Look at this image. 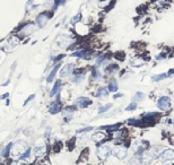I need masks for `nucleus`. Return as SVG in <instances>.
Segmentation results:
<instances>
[{"mask_svg":"<svg viewBox=\"0 0 174 165\" xmlns=\"http://www.w3.org/2000/svg\"><path fill=\"white\" fill-rule=\"evenodd\" d=\"M27 149L26 148V145L23 141H17V143L13 144V148H11V155L14 157H18V156H22V154Z\"/></svg>","mask_w":174,"mask_h":165,"instance_id":"f257e3e1","label":"nucleus"},{"mask_svg":"<svg viewBox=\"0 0 174 165\" xmlns=\"http://www.w3.org/2000/svg\"><path fill=\"white\" fill-rule=\"evenodd\" d=\"M157 160L162 163L165 162H172L174 161V150L172 149H165L163 152H161L157 156Z\"/></svg>","mask_w":174,"mask_h":165,"instance_id":"f03ea898","label":"nucleus"},{"mask_svg":"<svg viewBox=\"0 0 174 165\" xmlns=\"http://www.w3.org/2000/svg\"><path fill=\"white\" fill-rule=\"evenodd\" d=\"M157 108L161 111H167L171 108V100L167 96H163L157 101Z\"/></svg>","mask_w":174,"mask_h":165,"instance_id":"7ed1b4c3","label":"nucleus"},{"mask_svg":"<svg viewBox=\"0 0 174 165\" xmlns=\"http://www.w3.org/2000/svg\"><path fill=\"white\" fill-rule=\"evenodd\" d=\"M71 42H72V40L67 35H60L57 38V44L59 45V48H61V49H66L67 46L71 44Z\"/></svg>","mask_w":174,"mask_h":165,"instance_id":"20e7f679","label":"nucleus"},{"mask_svg":"<svg viewBox=\"0 0 174 165\" xmlns=\"http://www.w3.org/2000/svg\"><path fill=\"white\" fill-rule=\"evenodd\" d=\"M50 14L49 13H46V11H44V13H42V14H40V15L37 16L36 18V24L39 27H43L45 26L46 24H48L49 19H50Z\"/></svg>","mask_w":174,"mask_h":165,"instance_id":"39448f33","label":"nucleus"},{"mask_svg":"<svg viewBox=\"0 0 174 165\" xmlns=\"http://www.w3.org/2000/svg\"><path fill=\"white\" fill-rule=\"evenodd\" d=\"M111 154V147L109 146V145H103V146H101L98 149H97V155H98V157L102 158V160H105V158H108Z\"/></svg>","mask_w":174,"mask_h":165,"instance_id":"423d86ee","label":"nucleus"},{"mask_svg":"<svg viewBox=\"0 0 174 165\" xmlns=\"http://www.w3.org/2000/svg\"><path fill=\"white\" fill-rule=\"evenodd\" d=\"M113 154L115 155V157H118L119 160H124L127 157V154H128V149L126 147L122 146H117L114 147L113 149Z\"/></svg>","mask_w":174,"mask_h":165,"instance_id":"0eeeda50","label":"nucleus"},{"mask_svg":"<svg viewBox=\"0 0 174 165\" xmlns=\"http://www.w3.org/2000/svg\"><path fill=\"white\" fill-rule=\"evenodd\" d=\"M153 153L148 152V150H145L144 153H141L140 154V160H141V163L143 165H149L152 163L153 161Z\"/></svg>","mask_w":174,"mask_h":165,"instance_id":"6e6552de","label":"nucleus"},{"mask_svg":"<svg viewBox=\"0 0 174 165\" xmlns=\"http://www.w3.org/2000/svg\"><path fill=\"white\" fill-rule=\"evenodd\" d=\"M74 70V64H68L65 67H62V69L60 70V77H67L69 76Z\"/></svg>","mask_w":174,"mask_h":165,"instance_id":"1a4fd4ad","label":"nucleus"},{"mask_svg":"<svg viewBox=\"0 0 174 165\" xmlns=\"http://www.w3.org/2000/svg\"><path fill=\"white\" fill-rule=\"evenodd\" d=\"M76 103H77V106L79 109H85L91 104V100H88L87 97H78Z\"/></svg>","mask_w":174,"mask_h":165,"instance_id":"9d476101","label":"nucleus"},{"mask_svg":"<svg viewBox=\"0 0 174 165\" xmlns=\"http://www.w3.org/2000/svg\"><path fill=\"white\" fill-rule=\"evenodd\" d=\"M33 153L35 156H37V157L42 156V155L45 153V145L44 144H37L36 146L34 147Z\"/></svg>","mask_w":174,"mask_h":165,"instance_id":"9b49d317","label":"nucleus"},{"mask_svg":"<svg viewBox=\"0 0 174 165\" xmlns=\"http://www.w3.org/2000/svg\"><path fill=\"white\" fill-rule=\"evenodd\" d=\"M72 57H78V58H82V59H89V57H91V52L87 51V50H80V51L74 53Z\"/></svg>","mask_w":174,"mask_h":165,"instance_id":"f8f14e48","label":"nucleus"},{"mask_svg":"<svg viewBox=\"0 0 174 165\" xmlns=\"http://www.w3.org/2000/svg\"><path fill=\"white\" fill-rule=\"evenodd\" d=\"M60 103L59 102H53L51 103L50 105V109H49V112L51 113V114H57L58 112H60Z\"/></svg>","mask_w":174,"mask_h":165,"instance_id":"ddd939ff","label":"nucleus"},{"mask_svg":"<svg viewBox=\"0 0 174 165\" xmlns=\"http://www.w3.org/2000/svg\"><path fill=\"white\" fill-rule=\"evenodd\" d=\"M112 2H113V0H98L97 6H98V8H101V9H106V8H109L111 6Z\"/></svg>","mask_w":174,"mask_h":165,"instance_id":"4468645a","label":"nucleus"},{"mask_svg":"<svg viewBox=\"0 0 174 165\" xmlns=\"http://www.w3.org/2000/svg\"><path fill=\"white\" fill-rule=\"evenodd\" d=\"M96 97H98V98H103V97H106L109 95V90L105 88V87H101V88H98L97 90V92H96Z\"/></svg>","mask_w":174,"mask_h":165,"instance_id":"2eb2a0df","label":"nucleus"},{"mask_svg":"<svg viewBox=\"0 0 174 165\" xmlns=\"http://www.w3.org/2000/svg\"><path fill=\"white\" fill-rule=\"evenodd\" d=\"M105 134H103V132L101 131H97L96 134H94V135L92 136V140L93 141H95V143H98V141H101V140H103V139H105Z\"/></svg>","mask_w":174,"mask_h":165,"instance_id":"dca6fc26","label":"nucleus"},{"mask_svg":"<svg viewBox=\"0 0 174 165\" xmlns=\"http://www.w3.org/2000/svg\"><path fill=\"white\" fill-rule=\"evenodd\" d=\"M130 64L132 67H141L143 64H144V60L139 58V57H136V58H132L131 61H130Z\"/></svg>","mask_w":174,"mask_h":165,"instance_id":"f3484780","label":"nucleus"},{"mask_svg":"<svg viewBox=\"0 0 174 165\" xmlns=\"http://www.w3.org/2000/svg\"><path fill=\"white\" fill-rule=\"evenodd\" d=\"M35 30H36V27H35V25L34 24H30V25H26L24 28H23V33L24 34H32L35 32Z\"/></svg>","mask_w":174,"mask_h":165,"instance_id":"a211bd4d","label":"nucleus"},{"mask_svg":"<svg viewBox=\"0 0 174 165\" xmlns=\"http://www.w3.org/2000/svg\"><path fill=\"white\" fill-rule=\"evenodd\" d=\"M59 64H57V66H54V68L52 69V72L49 74V76H48V78H46V82H51L52 80H53V78L56 77V74H57V72H58V69H59Z\"/></svg>","mask_w":174,"mask_h":165,"instance_id":"6ab92c4d","label":"nucleus"},{"mask_svg":"<svg viewBox=\"0 0 174 165\" xmlns=\"http://www.w3.org/2000/svg\"><path fill=\"white\" fill-rule=\"evenodd\" d=\"M60 88H61V82H57L56 84H54V86L52 87L51 92H50V96H54V95L60 90Z\"/></svg>","mask_w":174,"mask_h":165,"instance_id":"aec40b11","label":"nucleus"},{"mask_svg":"<svg viewBox=\"0 0 174 165\" xmlns=\"http://www.w3.org/2000/svg\"><path fill=\"white\" fill-rule=\"evenodd\" d=\"M109 90H111V92H117L118 90V82L115 79H111V82L109 84Z\"/></svg>","mask_w":174,"mask_h":165,"instance_id":"412c9836","label":"nucleus"},{"mask_svg":"<svg viewBox=\"0 0 174 165\" xmlns=\"http://www.w3.org/2000/svg\"><path fill=\"white\" fill-rule=\"evenodd\" d=\"M18 43H19V40L17 38H10L7 42V44L10 46V49H14Z\"/></svg>","mask_w":174,"mask_h":165,"instance_id":"4be33fe9","label":"nucleus"},{"mask_svg":"<svg viewBox=\"0 0 174 165\" xmlns=\"http://www.w3.org/2000/svg\"><path fill=\"white\" fill-rule=\"evenodd\" d=\"M128 165H143V163H141L140 157H132L129 161Z\"/></svg>","mask_w":174,"mask_h":165,"instance_id":"5701e85b","label":"nucleus"},{"mask_svg":"<svg viewBox=\"0 0 174 165\" xmlns=\"http://www.w3.org/2000/svg\"><path fill=\"white\" fill-rule=\"evenodd\" d=\"M11 147H13V144L10 143L4 148V150H2V156H4V157H8V155H9V153H10V150H11Z\"/></svg>","mask_w":174,"mask_h":165,"instance_id":"b1692460","label":"nucleus"},{"mask_svg":"<svg viewBox=\"0 0 174 165\" xmlns=\"http://www.w3.org/2000/svg\"><path fill=\"white\" fill-rule=\"evenodd\" d=\"M106 62H108V59H106L104 56L98 57V58H97V60H96L97 66H105V64H106Z\"/></svg>","mask_w":174,"mask_h":165,"instance_id":"393cba45","label":"nucleus"},{"mask_svg":"<svg viewBox=\"0 0 174 165\" xmlns=\"http://www.w3.org/2000/svg\"><path fill=\"white\" fill-rule=\"evenodd\" d=\"M71 116H72V110H68L67 109L65 112H63V118H65V120L68 122V121L71 119Z\"/></svg>","mask_w":174,"mask_h":165,"instance_id":"a878e982","label":"nucleus"},{"mask_svg":"<svg viewBox=\"0 0 174 165\" xmlns=\"http://www.w3.org/2000/svg\"><path fill=\"white\" fill-rule=\"evenodd\" d=\"M167 74H161V75H156L155 77H153V80L154 82H161V80H163L167 77Z\"/></svg>","mask_w":174,"mask_h":165,"instance_id":"bb28decb","label":"nucleus"},{"mask_svg":"<svg viewBox=\"0 0 174 165\" xmlns=\"http://www.w3.org/2000/svg\"><path fill=\"white\" fill-rule=\"evenodd\" d=\"M84 80V75H76L74 76V78H72V82L75 84H80V82Z\"/></svg>","mask_w":174,"mask_h":165,"instance_id":"cd10ccee","label":"nucleus"},{"mask_svg":"<svg viewBox=\"0 0 174 165\" xmlns=\"http://www.w3.org/2000/svg\"><path fill=\"white\" fill-rule=\"evenodd\" d=\"M93 78L96 79V80H98V79L101 78V74L100 72H98V69H96V68L93 69Z\"/></svg>","mask_w":174,"mask_h":165,"instance_id":"c85d7f7f","label":"nucleus"},{"mask_svg":"<svg viewBox=\"0 0 174 165\" xmlns=\"http://www.w3.org/2000/svg\"><path fill=\"white\" fill-rule=\"evenodd\" d=\"M144 97H145L144 93H140V92H138V93L135 95L133 100H135V101H143V100H144Z\"/></svg>","mask_w":174,"mask_h":165,"instance_id":"c756f323","label":"nucleus"},{"mask_svg":"<svg viewBox=\"0 0 174 165\" xmlns=\"http://www.w3.org/2000/svg\"><path fill=\"white\" fill-rule=\"evenodd\" d=\"M137 109V103L136 102H132V103H130L128 106H127V111H133V110Z\"/></svg>","mask_w":174,"mask_h":165,"instance_id":"7c9ffc66","label":"nucleus"},{"mask_svg":"<svg viewBox=\"0 0 174 165\" xmlns=\"http://www.w3.org/2000/svg\"><path fill=\"white\" fill-rule=\"evenodd\" d=\"M112 108V104H108V105H104V106H102V108H100V110H98V113H104L106 112L109 109H111Z\"/></svg>","mask_w":174,"mask_h":165,"instance_id":"2f4dec72","label":"nucleus"},{"mask_svg":"<svg viewBox=\"0 0 174 165\" xmlns=\"http://www.w3.org/2000/svg\"><path fill=\"white\" fill-rule=\"evenodd\" d=\"M30 155H31V148H27V149H26L25 152H24V153L22 154V156H20V157L24 160V158H28V157H30Z\"/></svg>","mask_w":174,"mask_h":165,"instance_id":"473e14b6","label":"nucleus"},{"mask_svg":"<svg viewBox=\"0 0 174 165\" xmlns=\"http://www.w3.org/2000/svg\"><path fill=\"white\" fill-rule=\"evenodd\" d=\"M111 68H108L106 69V72H117L118 70V66L117 64H112V66H110Z\"/></svg>","mask_w":174,"mask_h":165,"instance_id":"72a5a7b5","label":"nucleus"},{"mask_svg":"<svg viewBox=\"0 0 174 165\" xmlns=\"http://www.w3.org/2000/svg\"><path fill=\"white\" fill-rule=\"evenodd\" d=\"M93 130V127H87V128H84V129H80V130H78V132H86V131H91Z\"/></svg>","mask_w":174,"mask_h":165,"instance_id":"f704fd0d","label":"nucleus"},{"mask_svg":"<svg viewBox=\"0 0 174 165\" xmlns=\"http://www.w3.org/2000/svg\"><path fill=\"white\" fill-rule=\"evenodd\" d=\"M34 97H35V95H34V94H33V95H31L30 97H28V98H27V100H26L25 102H24V105H26V104H27V103H28V102H30V101H32V100H33Z\"/></svg>","mask_w":174,"mask_h":165,"instance_id":"c9c22d12","label":"nucleus"},{"mask_svg":"<svg viewBox=\"0 0 174 165\" xmlns=\"http://www.w3.org/2000/svg\"><path fill=\"white\" fill-rule=\"evenodd\" d=\"M121 96H122V94L119 93V94H117V95H114V98H119V97H121Z\"/></svg>","mask_w":174,"mask_h":165,"instance_id":"e433bc0d","label":"nucleus"},{"mask_svg":"<svg viewBox=\"0 0 174 165\" xmlns=\"http://www.w3.org/2000/svg\"><path fill=\"white\" fill-rule=\"evenodd\" d=\"M173 123H174V121H173Z\"/></svg>","mask_w":174,"mask_h":165,"instance_id":"4c0bfd02","label":"nucleus"}]
</instances>
